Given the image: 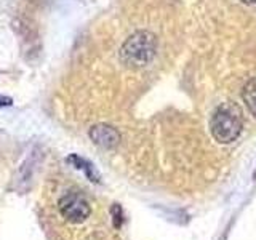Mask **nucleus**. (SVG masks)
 <instances>
[{
    "label": "nucleus",
    "mask_w": 256,
    "mask_h": 240,
    "mask_svg": "<svg viewBox=\"0 0 256 240\" xmlns=\"http://www.w3.org/2000/svg\"><path fill=\"white\" fill-rule=\"evenodd\" d=\"M157 53V37L149 30H136L120 46V61L126 68L141 69L152 62Z\"/></svg>",
    "instance_id": "f257e3e1"
},
{
    "label": "nucleus",
    "mask_w": 256,
    "mask_h": 240,
    "mask_svg": "<svg viewBox=\"0 0 256 240\" xmlns=\"http://www.w3.org/2000/svg\"><path fill=\"white\" fill-rule=\"evenodd\" d=\"M210 132L220 144H230L238 138L242 132V112L236 102L228 101L216 108L210 122Z\"/></svg>",
    "instance_id": "f03ea898"
},
{
    "label": "nucleus",
    "mask_w": 256,
    "mask_h": 240,
    "mask_svg": "<svg viewBox=\"0 0 256 240\" xmlns=\"http://www.w3.org/2000/svg\"><path fill=\"white\" fill-rule=\"evenodd\" d=\"M60 213L62 214V218H66L69 222H84L92 213L90 204L86 200L78 196V194H68L60 198L58 202Z\"/></svg>",
    "instance_id": "7ed1b4c3"
},
{
    "label": "nucleus",
    "mask_w": 256,
    "mask_h": 240,
    "mask_svg": "<svg viewBox=\"0 0 256 240\" xmlns=\"http://www.w3.org/2000/svg\"><path fill=\"white\" fill-rule=\"evenodd\" d=\"M90 138L96 146H100L102 149H114L120 142V133L114 126L100 124L94 125L90 130Z\"/></svg>",
    "instance_id": "20e7f679"
},
{
    "label": "nucleus",
    "mask_w": 256,
    "mask_h": 240,
    "mask_svg": "<svg viewBox=\"0 0 256 240\" xmlns=\"http://www.w3.org/2000/svg\"><path fill=\"white\" fill-rule=\"evenodd\" d=\"M69 162L70 164H74V166L77 168V170H82L85 174H86V178L90 180V181H94V182H100V174L96 173L94 170V166L88 162V160L82 158V157H78V156H70L69 157Z\"/></svg>",
    "instance_id": "39448f33"
},
{
    "label": "nucleus",
    "mask_w": 256,
    "mask_h": 240,
    "mask_svg": "<svg viewBox=\"0 0 256 240\" xmlns=\"http://www.w3.org/2000/svg\"><path fill=\"white\" fill-rule=\"evenodd\" d=\"M242 98H244V102L246 104L248 110L256 117V78L250 80V82L244 86Z\"/></svg>",
    "instance_id": "423d86ee"
},
{
    "label": "nucleus",
    "mask_w": 256,
    "mask_h": 240,
    "mask_svg": "<svg viewBox=\"0 0 256 240\" xmlns=\"http://www.w3.org/2000/svg\"><path fill=\"white\" fill-rule=\"evenodd\" d=\"M112 213H114V226L120 228V224H122V210H120V206L114 205V208H112Z\"/></svg>",
    "instance_id": "0eeeda50"
},
{
    "label": "nucleus",
    "mask_w": 256,
    "mask_h": 240,
    "mask_svg": "<svg viewBox=\"0 0 256 240\" xmlns=\"http://www.w3.org/2000/svg\"><path fill=\"white\" fill-rule=\"evenodd\" d=\"M12 100L10 98H5V96H0V106H10Z\"/></svg>",
    "instance_id": "6e6552de"
},
{
    "label": "nucleus",
    "mask_w": 256,
    "mask_h": 240,
    "mask_svg": "<svg viewBox=\"0 0 256 240\" xmlns=\"http://www.w3.org/2000/svg\"><path fill=\"white\" fill-rule=\"evenodd\" d=\"M242 2L248 4V5H252V4H256V0H242Z\"/></svg>",
    "instance_id": "1a4fd4ad"
}]
</instances>
